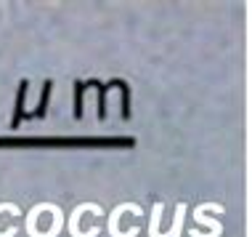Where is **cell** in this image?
<instances>
[{
  "label": "cell",
  "mask_w": 252,
  "mask_h": 237,
  "mask_svg": "<svg viewBox=\"0 0 252 237\" xmlns=\"http://www.w3.org/2000/svg\"><path fill=\"white\" fill-rule=\"evenodd\" d=\"M0 144H19V147H37V144H53V147H69V144H91V147H127L133 141L127 139H19V141H0Z\"/></svg>",
  "instance_id": "cell-1"
}]
</instances>
